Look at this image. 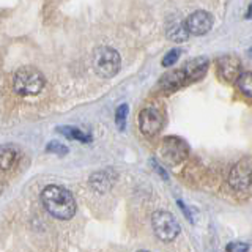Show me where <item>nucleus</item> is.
<instances>
[{
    "label": "nucleus",
    "mask_w": 252,
    "mask_h": 252,
    "mask_svg": "<svg viewBox=\"0 0 252 252\" xmlns=\"http://www.w3.org/2000/svg\"><path fill=\"white\" fill-rule=\"evenodd\" d=\"M41 202L47 213L60 220H69L77 211V203L73 194L59 185L46 186L41 192Z\"/></svg>",
    "instance_id": "f257e3e1"
},
{
    "label": "nucleus",
    "mask_w": 252,
    "mask_h": 252,
    "mask_svg": "<svg viewBox=\"0 0 252 252\" xmlns=\"http://www.w3.org/2000/svg\"><path fill=\"white\" fill-rule=\"evenodd\" d=\"M46 81L39 69L33 66H24L14 73L13 77V90L21 96H30L43 90Z\"/></svg>",
    "instance_id": "f03ea898"
},
{
    "label": "nucleus",
    "mask_w": 252,
    "mask_h": 252,
    "mask_svg": "<svg viewBox=\"0 0 252 252\" xmlns=\"http://www.w3.org/2000/svg\"><path fill=\"white\" fill-rule=\"evenodd\" d=\"M92 65H93L94 73L99 77L110 79L120 71V66H122L120 54L109 46H99L93 51Z\"/></svg>",
    "instance_id": "7ed1b4c3"
},
{
    "label": "nucleus",
    "mask_w": 252,
    "mask_h": 252,
    "mask_svg": "<svg viewBox=\"0 0 252 252\" xmlns=\"http://www.w3.org/2000/svg\"><path fill=\"white\" fill-rule=\"evenodd\" d=\"M152 227L155 235L164 243H170L180 233V224L175 216L169 211H155L152 216Z\"/></svg>",
    "instance_id": "20e7f679"
},
{
    "label": "nucleus",
    "mask_w": 252,
    "mask_h": 252,
    "mask_svg": "<svg viewBox=\"0 0 252 252\" xmlns=\"http://www.w3.org/2000/svg\"><path fill=\"white\" fill-rule=\"evenodd\" d=\"M189 155V147L188 144L180 137H165L162 145H161V156L162 159L170 164L177 165L183 162Z\"/></svg>",
    "instance_id": "39448f33"
},
{
    "label": "nucleus",
    "mask_w": 252,
    "mask_h": 252,
    "mask_svg": "<svg viewBox=\"0 0 252 252\" xmlns=\"http://www.w3.org/2000/svg\"><path fill=\"white\" fill-rule=\"evenodd\" d=\"M251 175H252L251 158L246 156L232 167L230 175H228V185H230L235 191H249Z\"/></svg>",
    "instance_id": "423d86ee"
},
{
    "label": "nucleus",
    "mask_w": 252,
    "mask_h": 252,
    "mask_svg": "<svg viewBox=\"0 0 252 252\" xmlns=\"http://www.w3.org/2000/svg\"><path fill=\"white\" fill-rule=\"evenodd\" d=\"M164 126V117L156 107H145L139 114V128L147 137H155Z\"/></svg>",
    "instance_id": "0eeeda50"
},
{
    "label": "nucleus",
    "mask_w": 252,
    "mask_h": 252,
    "mask_svg": "<svg viewBox=\"0 0 252 252\" xmlns=\"http://www.w3.org/2000/svg\"><path fill=\"white\" fill-rule=\"evenodd\" d=\"M213 22H215V19H213V16L208 11L199 10L188 16L185 19V26H186V30L189 32V35L200 36V35L208 33L213 27Z\"/></svg>",
    "instance_id": "6e6552de"
},
{
    "label": "nucleus",
    "mask_w": 252,
    "mask_h": 252,
    "mask_svg": "<svg viewBox=\"0 0 252 252\" xmlns=\"http://www.w3.org/2000/svg\"><path fill=\"white\" fill-rule=\"evenodd\" d=\"M218 73L220 77H222L224 82L235 84L236 77L243 73L241 60L232 54L222 55V57H219V60H218Z\"/></svg>",
    "instance_id": "1a4fd4ad"
},
{
    "label": "nucleus",
    "mask_w": 252,
    "mask_h": 252,
    "mask_svg": "<svg viewBox=\"0 0 252 252\" xmlns=\"http://www.w3.org/2000/svg\"><path fill=\"white\" fill-rule=\"evenodd\" d=\"M208 66H210V60L207 57H195L192 60H189L185 65V68H181V69H183V73L186 76L188 84H191V82L200 81V79L207 74Z\"/></svg>",
    "instance_id": "9d476101"
},
{
    "label": "nucleus",
    "mask_w": 252,
    "mask_h": 252,
    "mask_svg": "<svg viewBox=\"0 0 252 252\" xmlns=\"http://www.w3.org/2000/svg\"><path fill=\"white\" fill-rule=\"evenodd\" d=\"M185 85H188V81L183 69H172L159 79V87L164 92H175Z\"/></svg>",
    "instance_id": "9b49d317"
},
{
    "label": "nucleus",
    "mask_w": 252,
    "mask_h": 252,
    "mask_svg": "<svg viewBox=\"0 0 252 252\" xmlns=\"http://www.w3.org/2000/svg\"><path fill=\"white\" fill-rule=\"evenodd\" d=\"M165 35L169 36V39L175 43H185L189 38V32L186 30L185 21H181L180 18H172L167 21V27H165Z\"/></svg>",
    "instance_id": "f8f14e48"
},
{
    "label": "nucleus",
    "mask_w": 252,
    "mask_h": 252,
    "mask_svg": "<svg viewBox=\"0 0 252 252\" xmlns=\"http://www.w3.org/2000/svg\"><path fill=\"white\" fill-rule=\"evenodd\" d=\"M18 150L11 145H6V147H2L0 148V169L2 170H8L11 169L13 165L18 161Z\"/></svg>",
    "instance_id": "ddd939ff"
},
{
    "label": "nucleus",
    "mask_w": 252,
    "mask_h": 252,
    "mask_svg": "<svg viewBox=\"0 0 252 252\" xmlns=\"http://www.w3.org/2000/svg\"><path fill=\"white\" fill-rule=\"evenodd\" d=\"M60 134H63L65 137L71 139V140H79V142H84V144H87V142L92 140V136L90 134H87L84 131H81L79 128H74V126H60V128L57 129Z\"/></svg>",
    "instance_id": "4468645a"
},
{
    "label": "nucleus",
    "mask_w": 252,
    "mask_h": 252,
    "mask_svg": "<svg viewBox=\"0 0 252 252\" xmlns=\"http://www.w3.org/2000/svg\"><path fill=\"white\" fill-rule=\"evenodd\" d=\"M235 84L243 94H246L248 98L252 96V74L249 73V71H243V73L236 77Z\"/></svg>",
    "instance_id": "2eb2a0df"
},
{
    "label": "nucleus",
    "mask_w": 252,
    "mask_h": 252,
    "mask_svg": "<svg viewBox=\"0 0 252 252\" xmlns=\"http://www.w3.org/2000/svg\"><path fill=\"white\" fill-rule=\"evenodd\" d=\"M126 117H128V106H126V104H122L120 107L117 109V112H115V123L118 125V128H120L122 131L125 129Z\"/></svg>",
    "instance_id": "dca6fc26"
},
{
    "label": "nucleus",
    "mask_w": 252,
    "mask_h": 252,
    "mask_svg": "<svg viewBox=\"0 0 252 252\" xmlns=\"http://www.w3.org/2000/svg\"><path fill=\"white\" fill-rule=\"evenodd\" d=\"M180 55H181V51L180 49H172V51H169L167 54H165V57L162 59V66H172V65H175V63L178 62V59H180Z\"/></svg>",
    "instance_id": "f3484780"
},
{
    "label": "nucleus",
    "mask_w": 252,
    "mask_h": 252,
    "mask_svg": "<svg viewBox=\"0 0 252 252\" xmlns=\"http://www.w3.org/2000/svg\"><path fill=\"white\" fill-rule=\"evenodd\" d=\"M47 152H52V153H59V155H66L68 153V148L65 145H60L57 142H51V144L46 145Z\"/></svg>",
    "instance_id": "a211bd4d"
},
{
    "label": "nucleus",
    "mask_w": 252,
    "mask_h": 252,
    "mask_svg": "<svg viewBox=\"0 0 252 252\" xmlns=\"http://www.w3.org/2000/svg\"><path fill=\"white\" fill-rule=\"evenodd\" d=\"M225 251L227 252H241V251H249V246L248 244H243V243H232L225 248Z\"/></svg>",
    "instance_id": "6ab92c4d"
}]
</instances>
